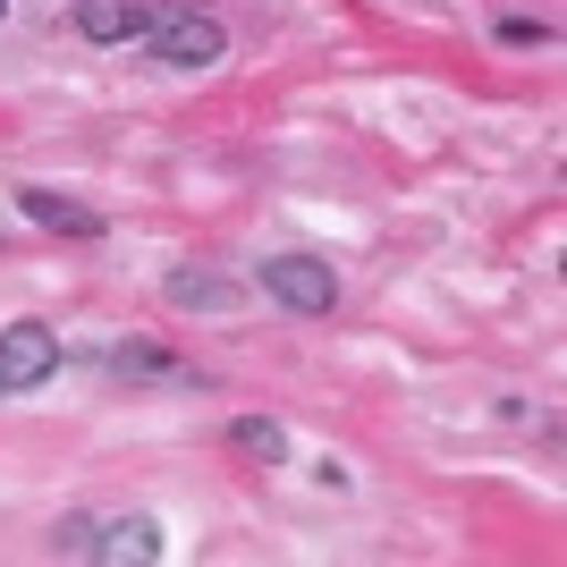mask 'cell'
I'll list each match as a JSON object with an SVG mask.
<instances>
[{
    "label": "cell",
    "mask_w": 567,
    "mask_h": 567,
    "mask_svg": "<svg viewBox=\"0 0 567 567\" xmlns=\"http://www.w3.org/2000/svg\"><path fill=\"white\" fill-rule=\"evenodd\" d=\"M144 43H153L162 69H213L220 51H229V25H220L213 9H195V0H169V9H153Z\"/></svg>",
    "instance_id": "1"
},
{
    "label": "cell",
    "mask_w": 567,
    "mask_h": 567,
    "mask_svg": "<svg viewBox=\"0 0 567 567\" xmlns=\"http://www.w3.org/2000/svg\"><path fill=\"white\" fill-rule=\"evenodd\" d=\"M60 373V339L43 322H9L0 331V399H18V390H43Z\"/></svg>",
    "instance_id": "2"
},
{
    "label": "cell",
    "mask_w": 567,
    "mask_h": 567,
    "mask_svg": "<svg viewBox=\"0 0 567 567\" xmlns=\"http://www.w3.org/2000/svg\"><path fill=\"white\" fill-rule=\"evenodd\" d=\"M262 288H271L288 313H331L339 306L331 262H313V255H271V262H262Z\"/></svg>",
    "instance_id": "3"
},
{
    "label": "cell",
    "mask_w": 567,
    "mask_h": 567,
    "mask_svg": "<svg viewBox=\"0 0 567 567\" xmlns=\"http://www.w3.org/2000/svg\"><path fill=\"white\" fill-rule=\"evenodd\" d=\"M153 9L144 0H76V34L85 43H144Z\"/></svg>",
    "instance_id": "4"
},
{
    "label": "cell",
    "mask_w": 567,
    "mask_h": 567,
    "mask_svg": "<svg viewBox=\"0 0 567 567\" xmlns=\"http://www.w3.org/2000/svg\"><path fill=\"white\" fill-rule=\"evenodd\" d=\"M94 559H111V567H153V559H162V525H153V517H111V525H94Z\"/></svg>",
    "instance_id": "5"
},
{
    "label": "cell",
    "mask_w": 567,
    "mask_h": 567,
    "mask_svg": "<svg viewBox=\"0 0 567 567\" xmlns=\"http://www.w3.org/2000/svg\"><path fill=\"white\" fill-rule=\"evenodd\" d=\"M162 297H169V306H204V313L246 306V288H237V280H220V271H169V280H162Z\"/></svg>",
    "instance_id": "6"
},
{
    "label": "cell",
    "mask_w": 567,
    "mask_h": 567,
    "mask_svg": "<svg viewBox=\"0 0 567 567\" xmlns=\"http://www.w3.org/2000/svg\"><path fill=\"white\" fill-rule=\"evenodd\" d=\"M18 204H25V220H43V229H69V237H94V229H102L85 204H69V195H51V187H18Z\"/></svg>",
    "instance_id": "7"
},
{
    "label": "cell",
    "mask_w": 567,
    "mask_h": 567,
    "mask_svg": "<svg viewBox=\"0 0 567 567\" xmlns=\"http://www.w3.org/2000/svg\"><path fill=\"white\" fill-rule=\"evenodd\" d=\"M111 373L118 381H195V364H178L162 348H111Z\"/></svg>",
    "instance_id": "8"
},
{
    "label": "cell",
    "mask_w": 567,
    "mask_h": 567,
    "mask_svg": "<svg viewBox=\"0 0 567 567\" xmlns=\"http://www.w3.org/2000/svg\"><path fill=\"white\" fill-rule=\"evenodd\" d=\"M229 441H237L246 457H262V466H280V457H288V432L271 424V415H237V424H229Z\"/></svg>",
    "instance_id": "9"
},
{
    "label": "cell",
    "mask_w": 567,
    "mask_h": 567,
    "mask_svg": "<svg viewBox=\"0 0 567 567\" xmlns=\"http://www.w3.org/2000/svg\"><path fill=\"white\" fill-rule=\"evenodd\" d=\"M51 559H94V517H69L51 534Z\"/></svg>",
    "instance_id": "10"
},
{
    "label": "cell",
    "mask_w": 567,
    "mask_h": 567,
    "mask_svg": "<svg viewBox=\"0 0 567 567\" xmlns=\"http://www.w3.org/2000/svg\"><path fill=\"white\" fill-rule=\"evenodd\" d=\"M0 18H9V0H0Z\"/></svg>",
    "instance_id": "11"
}]
</instances>
